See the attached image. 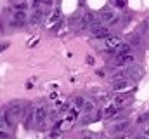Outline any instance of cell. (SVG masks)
<instances>
[{"label": "cell", "instance_id": "obj_14", "mask_svg": "<svg viewBox=\"0 0 149 139\" xmlns=\"http://www.w3.org/2000/svg\"><path fill=\"white\" fill-rule=\"evenodd\" d=\"M94 110H95V104L92 101H85V104H83V111L85 113H94Z\"/></svg>", "mask_w": 149, "mask_h": 139}, {"label": "cell", "instance_id": "obj_25", "mask_svg": "<svg viewBox=\"0 0 149 139\" xmlns=\"http://www.w3.org/2000/svg\"><path fill=\"white\" fill-rule=\"evenodd\" d=\"M7 47H9V42H3V44H0V52H2V51H5Z\"/></svg>", "mask_w": 149, "mask_h": 139}, {"label": "cell", "instance_id": "obj_4", "mask_svg": "<svg viewBox=\"0 0 149 139\" xmlns=\"http://www.w3.org/2000/svg\"><path fill=\"white\" fill-rule=\"evenodd\" d=\"M121 45V38H118V37H106L104 38V44H102V47L108 51V52H111V54H114L116 52V49Z\"/></svg>", "mask_w": 149, "mask_h": 139}, {"label": "cell", "instance_id": "obj_3", "mask_svg": "<svg viewBox=\"0 0 149 139\" xmlns=\"http://www.w3.org/2000/svg\"><path fill=\"white\" fill-rule=\"evenodd\" d=\"M88 30H90V33L94 35V37H97V38H106L109 35V28L104 26L102 23H92Z\"/></svg>", "mask_w": 149, "mask_h": 139}, {"label": "cell", "instance_id": "obj_13", "mask_svg": "<svg viewBox=\"0 0 149 139\" xmlns=\"http://www.w3.org/2000/svg\"><path fill=\"white\" fill-rule=\"evenodd\" d=\"M127 127H128V122L125 120V122H121V124L113 125L111 132H113V134H121V132H125V131H127Z\"/></svg>", "mask_w": 149, "mask_h": 139}, {"label": "cell", "instance_id": "obj_29", "mask_svg": "<svg viewBox=\"0 0 149 139\" xmlns=\"http://www.w3.org/2000/svg\"><path fill=\"white\" fill-rule=\"evenodd\" d=\"M0 32H3V25H2V21H0Z\"/></svg>", "mask_w": 149, "mask_h": 139}, {"label": "cell", "instance_id": "obj_24", "mask_svg": "<svg viewBox=\"0 0 149 139\" xmlns=\"http://www.w3.org/2000/svg\"><path fill=\"white\" fill-rule=\"evenodd\" d=\"M14 9H21V11H24V9H26V4H14Z\"/></svg>", "mask_w": 149, "mask_h": 139}, {"label": "cell", "instance_id": "obj_16", "mask_svg": "<svg viewBox=\"0 0 149 139\" xmlns=\"http://www.w3.org/2000/svg\"><path fill=\"white\" fill-rule=\"evenodd\" d=\"M111 2H113V7H118V9H123L127 5L125 0H111Z\"/></svg>", "mask_w": 149, "mask_h": 139}, {"label": "cell", "instance_id": "obj_12", "mask_svg": "<svg viewBox=\"0 0 149 139\" xmlns=\"http://www.w3.org/2000/svg\"><path fill=\"white\" fill-rule=\"evenodd\" d=\"M114 16H116V14H114L113 11H104L102 16H101V19H102V23H114V21H116Z\"/></svg>", "mask_w": 149, "mask_h": 139}, {"label": "cell", "instance_id": "obj_9", "mask_svg": "<svg viewBox=\"0 0 149 139\" xmlns=\"http://www.w3.org/2000/svg\"><path fill=\"white\" fill-rule=\"evenodd\" d=\"M7 110L12 113V117H14V118H21V117H23V113H21V111H23L21 104H10Z\"/></svg>", "mask_w": 149, "mask_h": 139}, {"label": "cell", "instance_id": "obj_20", "mask_svg": "<svg viewBox=\"0 0 149 139\" xmlns=\"http://www.w3.org/2000/svg\"><path fill=\"white\" fill-rule=\"evenodd\" d=\"M83 104H85V99L83 98H74V106H78V108H83Z\"/></svg>", "mask_w": 149, "mask_h": 139}, {"label": "cell", "instance_id": "obj_22", "mask_svg": "<svg viewBox=\"0 0 149 139\" xmlns=\"http://www.w3.org/2000/svg\"><path fill=\"white\" fill-rule=\"evenodd\" d=\"M148 120H149V115H142V117H139V118H137V122H139V124L148 122Z\"/></svg>", "mask_w": 149, "mask_h": 139}, {"label": "cell", "instance_id": "obj_2", "mask_svg": "<svg viewBox=\"0 0 149 139\" xmlns=\"http://www.w3.org/2000/svg\"><path fill=\"white\" fill-rule=\"evenodd\" d=\"M134 61H135V58L132 52H121V54H116V58L111 61V65L113 66H130Z\"/></svg>", "mask_w": 149, "mask_h": 139}, {"label": "cell", "instance_id": "obj_27", "mask_svg": "<svg viewBox=\"0 0 149 139\" xmlns=\"http://www.w3.org/2000/svg\"><path fill=\"white\" fill-rule=\"evenodd\" d=\"M57 18H59V11H56V12H54V16H52V18H50V21H56V19H57Z\"/></svg>", "mask_w": 149, "mask_h": 139}, {"label": "cell", "instance_id": "obj_10", "mask_svg": "<svg viewBox=\"0 0 149 139\" xmlns=\"http://www.w3.org/2000/svg\"><path fill=\"white\" fill-rule=\"evenodd\" d=\"M78 117H80V111H78L76 108H73V110H68L66 122H68V124H73V122H76V120H78Z\"/></svg>", "mask_w": 149, "mask_h": 139}, {"label": "cell", "instance_id": "obj_18", "mask_svg": "<svg viewBox=\"0 0 149 139\" xmlns=\"http://www.w3.org/2000/svg\"><path fill=\"white\" fill-rule=\"evenodd\" d=\"M9 25H10L12 28H21V26H24V23H21V21H16V19H10V21H9Z\"/></svg>", "mask_w": 149, "mask_h": 139}, {"label": "cell", "instance_id": "obj_26", "mask_svg": "<svg viewBox=\"0 0 149 139\" xmlns=\"http://www.w3.org/2000/svg\"><path fill=\"white\" fill-rule=\"evenodd\" d=\"M144 138H149V124L144 127Z\"/></svg>", "mask_w": 149, "mask_h": 139}, {"label": "cell", "instance_id": "obj_7", "mask_svg": "<svg viewBox=\"0 0 149 139\" xmlns=\"http://www.w3.org/2000/svg\"><path fill=\"white\" fill-rule=\"evenodd\" d=\"M43 14H45V12H43L42 9H35V11H33V14H31L28 19H30V23H31V25H38V23L43 19Z\"/></svg>", "mask_w": 149, "mask_h": 139}, {"label": "cell", "instance_id": "obj_6", "mask_svg": "<svg viewBox=\"0 0 149 139\" xmlns=\"http://www.w3.org/2000/svg\"><path fill=\"white\" fill-rule=\"evenodd\" d=\"M118 110H120V106L113 103V104H109V106H106V108H104L102 117H104V118H111V117H114V113H118Z\"/></svg>", "mask_w": 149, "mask_h": 139}, {"label": "cell", "instance_id": "obj_21", "mask_svg": "<svg viewBox=\"0 0 149 139\" xmlns=\"http://www.w3.org/2000/svg\"><path fill=\"white\" fill-rule=\"evenodd\" d=\"M9 125H7V122H5V118H3V115H0V129H7Z\"/></svg>", "mask_w": 149, "mask_h": 139}, {"label": "cell", "instance_id": "obj_28", "mask_svg": "<svg viewBox=\"0 0 149 139\" xmlns=\"http://www.w3.org/2000/svg\"><path fill=\"white\" fill-rule=\"evenodd\" d=\"M87 63H88V65H92V63H94V59H92V56H88V58H87Z\"/></svg>", "mask_w": 149, "mask_h": 139}, {"label": "cell", "instance_id": "obj_1", "mask_svg": "<svg viewBox=\"0 0 149 139\" xmlns=\"http://www.w3.org/2000/svg\"><path fill=\"white\" fill-rule=\"evenodd\" d=\"M33 120H35V124L38 127H42L47 122V108H45V104L42 103L35 104V108H33Z\"/></svg>", "mask_w": 149, "mask_h": 139}, {"label": "cell", "instance_id": "obj_15", "mask_svg": "<svg viewBox=\"0 0 149 139\" xmlns=\"http://www.w3.org/2000/svg\"><path fill=\"white\" fill-rule=\"evenodd\" d=\"M3 118H5V122H7V125H9V127L14 124V117H12V113H10L9 110H5V111H3Z\"/></svg>", "mask_w": 149, "mask_h": 139}, {"label": "cell", "instance_id": "obj_5", "mask_svg": "<svg viewBox=\"0 0 149 139\" xmlns=\"http://www.w3.org/2000/svg\"><path fill=\"white\" fill-rule=\"evenodd\" d=\"M130 85H132V82L127 77H121V78L113 80V89L114 91H125V89H130Z\"/></svg>", "mask_w": 149, "mask_h": 139}, {"label": "cell", "instance_id": "obj_19", "mask_svg": "<svg viewBox=\"0 0 149 139\" xmlns=\"http://www.w3.org/2000/svg\"><path fill=\"white\" fill-rule=\"evenodd\" d=\"M42 4H43V0H33L31 2V9L35 11V9H42Z\"/></svg>", "mask_w": 149, "mask_h": 139}, {"label": "cell", "instance_id": "obj_23", "mask_svg": "<svg viewBox=\"0 0 149 139\" xmlns=\"http://www.w3.org/2000/svg\"><path fill=\"white\" fill-rule=\"evenodd\" d=\"M125 99H127V98H116V99H114V104H118V106H121V104L125 103Z\"/></svg>", "mask_w": 149, "mask_h": 139}, {"label": "cell", "instance_id": "obj_8", "mask_svg": "<svg viewBox=\"0 0 149 139\" xmlns=\"http://www.w3.org/2000/svg\"><path fill=\"white\" fill-rule=\"evenodd\" d=\"M12 19L21 21V23H26V21H28V14H26L24 11H21V9H16L14 14H12Z\"/></svg>", "mask_w": 149, "mask_h": 139}, {"label": "cell", "instance_id": "obj_11", "mask_svg": "<svg viewBox=\"0 0 149 139\" xmlns=\"http://www.w3.org/2000/svg\"><path fill=\"white\" fill-rule=\"evenodd\" d=\"M92 23H95V16H94L92 12H87V14L81 18V25H80V26H81V28H85L87 25H92Z\"/></svg>", "mask_w": 149, "mask_h": 139}, {"label": "cell", "instance_id": "obj_17", "mask_svg": "<svg viewBox=\"0 0 149 139\" xmlns=\"http://www.w3.org/2000/svg\"><path fill=\"white\" fill-rule=\"evenodd\" d=\"M128 75H134L135 78L141 77V68H128Z\"/></svg>", "mask_w": 149, "mask_h": 139}]
</instances>
